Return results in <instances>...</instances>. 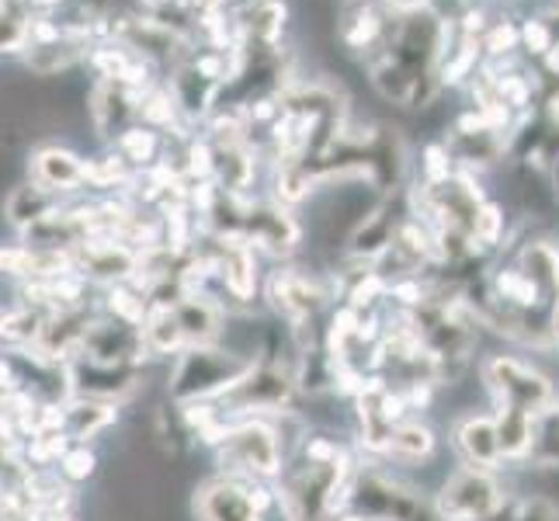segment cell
Wrapping results in <instances>:
<instances>
[{
    "instance_id": "18",
    "label": "cell",
    "mask_w": 559,
    "mask_h": 521,
    "mask_svg": "<svg viewBox=\"0 0 559 521\" xmlns=\"http://www.w3.org/2000/svg\"><path fill=\"white\" fill-rule=\"evenodd\" d=\"M60 209H63V196H56V191L28 181V185H17L8 196L4 216L17 234H25V229H32L35 223H43L46 216H52V212H60Z\"/></svg>"
},
{
    "instance_id": "39",
    "label": "cell",
    "mask_w": 559,
    "mask_h": 521,
    "mask_svg": "<svg viewBox=\"0 0 559 521\" xmlns=\"http://www.w3.org/2000/svg\"><path fill=\"white\" fill-rule=\"evenodd\" d=\"M237 4H250V0H237Z\"/></svg>"
},
{
    "instance_id": "13",
    "label": "cell",
    "mask_w": 559,
    "mask_h": 521,
    "mask_svg": "<svg viewBox=\"0 0 559 521\" xmlns=\"http://www.w3.org/2000/svg\"><path fill=\"white\" fill-rule=\"evenodd\" d=\"M143 369L140 365H105V362H91L84 355H76L70 362V382H73V396H91V400H111L119 403L140 386Z\"/></svg>"
},
{
    "instance_id": "6",
    "label": "cell",
    "mask_w": 559,
    "mask_h": 521,
    "mask_svg": "<svg viewBox=\"0 0 559 521\" xmlns=\"http://www.w3.org/2000/svg\"><path fill=\"white\" fill-rule=\"evenodd\" d=\"M435 508L445 521H493L508 508V490L497 479V470L459 466L441 484Z\"/></svg>"
},
{
    "instance_id": "5",
    "label": "cell",
    "mask_w": 559,
    "mask_h": 521,
    "mask_svg": "<svg viewBox=\"0 0 559 521\" xmlns=\"http://www.w3.org/2000/svg\"><path fill=\"white\" fill-rule=\"evenodd\" d=\"M296 372L278 362H254L234 390L216 400L223 417H267V414H288L296 400Z\"/></svg>"
},
{
    "instance_id": "27",
    "label": "cell",
    "mask_w": 559,
    "mask_h": 521,
    "mask_svg": "<svg viewBox=\"0 0 559 521\" xmlns=\"http://www.w3.org/2000/svg\"><path fill=\"white\" fill-rule=\"evenodd\" d=\"M522 46V25H514V22H493L484 35V52L490 56V60H508V56Z\"/></svg>"
},
{
    "instance_id": "2",
    "label": "cell",
    "mask_w": 559,
    "mask_h": 521,
    "mask_svg": "<svg viewBox=\"0 0 559 521\" xmlns=\"http://www.w3.org/2000/svg\"><path fill=\"white\" fill-rule=\"evenodd\" d=\"M348 508L365 521H445L435 500L382 470H358L352 476Z\"/></svg>"
},
{
    "instance_id": "29",
    "label": "cell",
    "mask_w": 559,
    "mask_h": 521,
    "mask_svg": "<svg viewBox=\"0 0 559 521\" xmlns=\"http://www.w3.org/2000/svg\"><path fill=\"white\" fill-rule=\"evenodd\" d=\"M522 49L528 56H535V60H546V56L552 52V35H549L546 22L538 14H532L522 22Z\"/></svg>"
},
{
    "instance_id": "21",
    "label": "cell",
    "mask_w": 559,
    "mask_h": 521,
    "mask_svg": "<svg viewBox=\"0 0 559 521\" xmlns=\"http://www.w3.org/2000/svg\"><path fill=\"white\" fill-rule=\"evenodd\" d=\"M493 421H497L500 452H504V459H528L532 455V446H535V421L538 417L522 414V411L497 407Z\"/></svg>"
},
{
    "instance_id": "16",
    "label": "cell",
    "mask_w": 559,
    "mask_h": 521,
    "mask_svg": "<svg viewBox=\"0 0 559 521\" xmlns=\"http://www.w3.org/2000/svg\"><path fill=\"white\" fill-rule=\"evenodd\" d=\"M170 313H175L188 347L212 344L223 331V306H219V299H212V296L191 293V296H185V299H178L175 306H170Z\"/></svg>"
},
{
    "instance_id": "22",
    "label": "cell",
    "mask_w": 559,
    "mask_h": 521,
    "mask_svg": "<svg viewBox=\"0 0 559 521\" xmlns=\"http://www.w3.org/2000/svg\"><path fill=\"white\" fill-rule=\"evenodd\" d=\"M143 341H146V355H181L188 347L170 306H150V317L143 323Z\"/></svg>"
},
{
    "instance_id": "17",
    "label": "cell",
    "mask_w": 559,
    "mask_h": 521,
    "mask_svg": "<svg viewBox=\"0 0 559 521\" xmlns=\"http://www.w3.org/2000/svg\"><path fill=\"white\" fill-rule=\"evenodd\" d=\"M119 421V403L111 400H91V396H73L63 403V428L73 446H87L91 438H98Z\"/></svg>"
},
{
    "instance_id": "1",
    "label": "cell",
    "mask_w": 559,
    "mask_h": 521,
    "mask_svg": "<svg viewBox=\"0 0 559 521\" xmlns=\"http://www.w3.org/2000/svg\"><path fill=\"white\" fill-rule=\"evenodd\" d=\"M254 362L258 358L223 352L216 344L185 347L175 362V369H170L167 393L178 407H188V403H216L254 369Z\"/></svg>"
},
{
    "instance_id": "12",
    "label": "cell",
    "mask_w": 559,
    "mask_h": 521,
    "mask_svg": "<svg viewBox=\"0 0 559 521\" xmlns=\"http://www.w3.org/2000/svg\"><path fill=\"white\" fill-rule=\"evenodd\" d=\"M199 521H264V511L250 497V479L216 476L195 494Z\"/></svg>"
},
{
    "instance_id": "34",
    "label": "cell",
    "mask_w": 559,
    "mask_h": 521,
    "mask_svg": "<svg viewBox=\"0 0 559 521\" xmlns=\"http://www.w3.org/2000/svg\"><path fill=\"white\" fill-rule=\"evenodd\" d=\"M140 4H143L146 11H153V14H164V11H170V8H185V0H140Z\"/></svg>"
},
{
    "instance_id": "11",
    "label": "cell",
    "mask_w": 559,
    "mask_h": 521,
    "mask_svg": "<svg viewBox=\"0 0 559 521\" xmlns=\"http://www.w3.org/2000/svg\"><path fill=\"white\" fill-rule=\"evenodd\" d=\"M243 240L264 250V254L285 258L293 254L302 240V229L296 223V216L278 202H250L247 209V223H243Z\"/></svg>"
},
{
    "instance_id": "15",
    "label": "cell",
    "mask_w": 559,
    "mask_h": 521,
    "mask_svg": "<svg viewBox=\"0 0 559 521\" xmlns=\"http://www.w3.org/2000/svg\"><path fill=\"white\" fill-rule=\"evenodd\" d=\"M452 446H455V452L462 455L466 466L500 470V462H504L493 414H466V417H459L455 428H452Z\"/></svg>"
},
{
    "instance_id": "30",
    "label": "cell",
    "mask_w": 559,
    "mask_h": 521,
    "mask_svg": "<svg viewBox=\"0 0 559 521\" xmlns=\"http://www.w3.org/2000/svg\"><path fill=\"white\" fill-rule=\"evenodd\" d=\"M511 521H559V511H556V505H549L546 497H532V500H522V505L511 511Z\"/></svg>"
},
{
    "instance_id": "20",
    "label": "cell",
    "mask_w": 559,
    "mask_h": 521,
    "mask_svg": "<svg viewBox=\"0 0 559 521\" xmlns=\"http://www.w3.org/2000/svg\"><path fill=\"white\" fill-rule=\"evenodd\" d=\"M111 150L119 153V157L136 170V174H146L160 164V153H164V140L157 129H150L143 122H136L132 129H126L119 140L111 143Z\"/></svg>"
},
{
    "instance_id": "10",
    "label": "cell",
    "mask_w": 559,
    "mask_h": 521,
    "mask_svg": "<svg viewBox=\"0 0 559 521\" xmlns=\"http://www.w3.org/2000/svg\"><path fill=\"white\" fill-rule=\"evenodd\" d=\"M81 355L91 362H105V365H143V358H150L146 341H143V327L115 320L108 313L91 320Z\"/></svg>"
},
{
    "instance_id": "9",
    "label": "cell",
    "mask_w": 559,
    "mask_h": 521,
    "mask_svg": "<svg viewBox=\"0 0 559 521\" xmlns=\"http://www.w3.org/2000/svg\"><path fill=\"white\" fill-rule=\"evenodd\" d=\"M146 91H136L126 81H98L91 87L87 111H91V126L98 132L102 143H115L126 129L140 122V102Z\"/></svg>"
},
{
    "instance_id": "3",
    "label": "cell",
    "mask_w": 559,
    "mask_h": 521,
    "mask_svg": "<svg viewBox=\"0 0 559 521\" xmlns=\"http://www.w3.org/2000/svg\"><path fill=\"white\" fill-rule=\"evenodd\" d=\"M216 455H219L223 476L261 479V484L278 479L285 466L282 435L264 417H240L229 424V435L216 449Z\"/></svg>"
},
{
    "instance_id": "4",
    "label": "cell",
    "mask_w": 559,
    "mask_h": 521,
    "mask_svg": "<svg viewBox=\"0 0 559 521\" xmlns=\"http://www.w3.org/2000/svg\"><path fill=\"white\" fill-rule=\"evenodd\" d=\"M479 372H484V386L490 390L497 407L543 417L556 403L552 379L546 372H538L532 362L518 358V355H490Z\"/></svg>"
},
{
    "instance_id": "19",
    "label": "cell",
    "mask_w": 559,
    "mask_h": 521,
    "mask_svg": "<svg viewBox=\"0 0 559 521\" xmlns=\"http://www.w3.org/2000/svg\"><path fill=\"white\" fill-rule=\"evenodd\" d=\"M514 264L522 268L538 288H543L549 306L559 303V247L552 240H528L522 250H518Z\"/></svg>"
},
{
    "instance_id": "14",
    "label": "cell",
    "mask_w": 559,
    "mask_h": 521,
    "mask_svg": "<svg viewBox=\"0 0 559 521\" xmlns=\"http://www.w3.org/2000/svg\"><path fill=\"white\" fill-rule=\"evenodd\" d=\"M28 174L35 185L56 191V196H73L87 185V161L67 146H38L32 150Z\"/></svg>"
},
{
    "instance_id": "40",
    "label": "cell",
    "mask_w": 559,
    "mask_h": 521,
    "mask_svg": "<svg viewBox=\"0 0 559 521\" xmlns=\"http://www.w3.org/2000/svg\"><path fill=\"white\" fill-rule=\"evenodd\" d=\"M63 521H73V518H63Z\"/></svg>"
},
{
    "instance_id": "31",
    "label": "cell",
    "mask_w": 559,
    "mask_h": 521,
    "mask_svg": "<svg viewBox=\"0 0 559 521\" xmlns=\"http://www.w3.org/2000/svg\"><path fill=\"white\" fill-rule=\"evenodd\" d=\"M229 0H185V8L191 11V17H195V25L205 22V17H216L226 11Z\"/></svg>"
},
{
    "instance_id": "26",
    "label": "cell",
    "mask_w": 559,
    "mask_h": 521,
    "mask_svg": "<svg viewBox=\"0 0 559 521\" xmlns=\"http://www.w3.org/2000/svg\"><path fill=\"white\" fill-rule=\"evenodd\" d=\"M504 226H508L504 209H500L497 202H484L476 209V220H473V240L484 250H490L504 240Z\"/></svg>"
},
{
    "instance_id": "8",
    "label": "cell",
    "mask_w": 559,
    "mask_h": 521,
    "mask_svg": "<svg viewBox=\"0 0 559 521\" xmlns=\"http://www.w3.org/2000/svg\"><path fill=\"white\" fill-rule=\"evenodd\" d=\"M70 258L76 275L105 288L132 282L140 272V250L115 237H87L70 250Z\"/></svg>"
},
{
    "instance_id": "24",
    "label": "cell",
    "mask_w": 559,
    "mask_h": 521,
    "mask_svg": "<svg viewBox=\"0 0 559 521\" xmlns=\"http://www.w3.org/2000/svg\"><path fill=\"white\" fill-rule=\"evenodd\" d=\"M132 181H136V170H132L115 150L105 153V157L87 161V185H91V188L115 191V188H129Z\"/></svg>"
},
{
    "instance_id": "28",
    "label": "cell",
    "mask_w": 559,
    "mask_h": 521,
    "mask_svg": "<svg viewBox=\"0 0 559 521\" xmlns=\"http://www.w3.org/2000/svg\"><path fill=\"white\" fill-rule=\"evenodd\" d=\"M56 470H60L67 484H84V479L98 473V455H94V449H87V446H70Z\"/></svg>"
},
{
    "instance_id": "33",
    "label": "cell",
    "mask_w": 559,
    "mask_h": 521,
    "mask_svg": "<svg viewBox=\"0 0 559 521\" xmlns=\"http://www.w3.org/2000/svg\"><path fill=\"white\" fill-rule=\"evenodd\" d=\"M538 17L546 22V28H549V35H552V49L559 46V0H552V4L546 8V11H538Z\"/></svg>"
},
{
    "instance_id": "35",
    "label": "cell",
    "mask_w": 559,
    "mask_h": 521,
    "mask_svg": "<svg viewBox=\"0 0 559 521\" xmlns=\"http://www.w3.org/2000/svg\"><path fill=\"white\" fill-rule=\"evenodd\" d=\"M60 4H63V0H28V8H35L38 14H49V11H56Z\"/></svg>"
},
{
    "instance_id": "37",
    "label": "cell",
    "mask_w": 559,
    "mask_h": 521,
    "mask_svg": "<svg viewBox=\"0 0 559 521\" xmlns=\"http://www.w3.org/2000/svg\"><path fill=\"white\" fill-rule=\"evenodd\" d=\"M552 181H556V191H559V157H556V164H552Z\"/></svg>"
},
{
    "instance_id": "32",
    "label": "cell",
    "mask_w": 559,
    "mask_h": 521,
    "mask_svg": "<svg viewBox=\"0 0 559 521\" xmlns=\"http://www.w3.org/2000/svg\"><path fill=\"white\" fill-rule=\"evenodd\" d=\"M11 390H22V376H17V365H14V358L0 355V396L11 393Z\"/></svg>"
},
{
    "instance_id": "23",
    "label": "cell",
    "mask_w": 559,
    "mask_h": 521,
    "mask_svg": "<svg viewBox=\"0 0 559 521\" xmlns=\"http://www.w3.org/2000/svg\"><path fill=\"white\" fill-rule=\"evenodd\" d=\"M438 446V438L435 431L428 428V424H420V421H403L393 428V438H390V446H385L382 455H390L396 462H420V459H428Z\"/></svg>"
},
{
    "instance_id": "7",
    "label": "cell",
    "mask_w": 559,
    "mask_h": 521,
    "mask_svg": "<svg viewBox=\"0 0 559 521\" xmlns=\"http://www.w3.org/2000/svg\"><path fill=\"white\" fill-rule=\"evenodd\" d=\"M264 299L278 313V320H285L293 331H302V327H310L317 320V313L326 306L331 293H326L323 282L310 272L278 268V272H272L264 282Z\"/></svg>"
},
{
    "instance_id": "36",
    "label": "cell",
    "mask_w": 559,
    "mask_h": 521,
    "mask_svg": "<svg viewBox=\"0 0 559 521\" xmlns=\"http://www.w3.org/2000/svg\"><path fill=\"white\" fill-rule=\"evenodd\" d=\"M331 521H365V518H361L358 511H341V514H337V518H331Z\"/></svg>"
},
{
    "instance_id": "38",
    "label": "cell",
    "mask_w": 559,
    "mask_h": 521,
    "mask_svg": "<svg viewBox=\"0 0 559 521\" xmlns=\"http://www.w3.org/2000/svg\"><path fill=\"white\" fill-rule=\"evenodd\" d=\"M4 317H8V310H4V306H0V327H4Z\"/></svg>"
},
{
    "instance_id": "25",
    "label": "cell",
    "mask_w": 559,
    "mask_h": 521,
    "mask_svg": "<svg viewBox=\"0 0 559 521\" xmlns=\"http://www.w3.org/2000/svg\"><path fill=\"white\" fill-rule=\"evenodd\" d=\"M535 466H559V403L535 421V446L528 455Z\"/></svg>"
}]
</instances>
